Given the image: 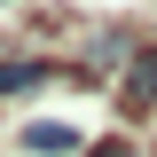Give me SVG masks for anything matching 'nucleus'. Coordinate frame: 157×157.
<instances>
[{
  "mask_svg": "<svg viewBox=\"0 0 157 157\" xmlns=\"http://www.w3.org/2000/svg\"><path fill=\"white\" fill-rule=\"evenodd\" d=\"M39 78H47V63H0V94H24V86H39Z\"/></svg>",
  "mask_w": 157,
  "mask_h": 157,
  "instance_id": "obj_3",
  "label": "nucleus"
},
{
  "mask_svg": "<svg viewBox=\"0 0 157 157\" xmlns=\"http://www.w3.org/2000/svg\"><path fill=\"white\" fill-rule=\"evenodd\" d=\"M86 157H141V149H134V141H94Z\"/></svg>",
  "mask_w": 157,
  "mask_h": 157,
  "instance_id": "obj_4",
  "label": "nucleus"
},
{
  "mask_svg": "<svg viewBox=\"0 0 157 157\" xmlns=\"http://www.w3.org/2000/svg\"><path fill=\"white\" fill-rule=\"evenodd\" d=\"M118 110L126 118H149L157 110V47H134V63H126V78H118Z\"/></svg>",
  "mask_w": 157,
  "mask_h": 157,
  "instance_id": "obj_1",
  "label": "nucleus"
},
{
  "mask_svg": "<svg viewBox=\"0 0 157 157\" xmlns=\"http://www.w3.org/2000/svg\"><path fill=\"white\" fill-rule=\"evenodd\" d=\"M32 157H78V126H24Z\"/></svg>",
  "mask_w": 157,
  "mask_h": 157,
  "instance_id": "obj_2",
  "label": "nucleus"
}]
</instances>
